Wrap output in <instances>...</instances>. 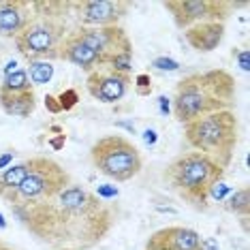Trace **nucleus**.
<instances>
[{
	"mask_svg": "<svg viewBox=\"0 0 250 250\" xmlns=\"http://www.w3.org/2000/svg\"><path fill=\"white\" fill-rule=\"evenodd\" d=\"M13 216L52 250H90L109 235L113 208L96 192L71 184L32 206L11 208Z\"/></svg>",
	"mask_w": 250,
	"mask_h": 250,
	"instance_id": "nucleus-1",
	"label": "nucleus"
},
{
	"mask_svg": "<svg viewBox=\"0 0 250 250\" xmlns=\"http://www.w3.org/2000/svg\"><path fill=\"white\" fill-rule=\"evenodd\" d=\"M235 103V79L225 69L186 75L175 88L173 116L182 126L197 118L227 111Z\"/></svg>",
	"mask_w": 250,
	"mask_h": 250,
	"instance_id": "nucleus-2",
	"label": "nucleus"
},
{
	"mask_svg": "<svg viewBox=\"0 0 250 250\" xmlns=\"http://www.w3.org/2000/svg\"><path fill=\"white\" fill-rule=\"evenodd\" d=\"M66 11H71V0L32 2V20L15 39V47L28 62L58 60L60 43L69 32Z\"/></svg>",
	"mask_w": 250,
	"mask_h": 250,
	"instance_id": "nucleus-3",
	"label": "nucleus"
},
{
	"mask_svg": "<svg viewBox=\"0 0 250 250\" xmlns=\"http://www.w3.org/2000/svg\"><path fill=\"white\" fill-rule=\"evenodd\" d=\"M163 178L180 199L195 209H206L208 199L223 182L225 169L201 152H184L165 167Z\"/></svg>",
	"mask_w": 250,
	"mask_h": 250,
	"instance_id": "nucleus-4",
	"label": "nucleus"
},
{
	"mask_svg": "<svg viewBox=\"0 0 250 250\" xmlns=\"http://www.w3.org/2000/svg\"><path fill=\"white\" fill-rule=\"evenodd\" d=\"M184 139L190 150L201 152L227 169L240 139V122L233 109L216 111L184 124Z\"/></svg>",
	"mask_w": 250,
	"mask_h": 250,
	"instance_id": "nucleus-5",
	"label": "nucleus"
},
{
	"mask_svg": "<svg viewBox=\"0 0 250 250\" xmlns=\"http://www.w3.org/2000/svg\"><path fill=\"white\" fill-rule=\"evenodd\" d=\"M90 158L94 167L113 182H128L144 169V158L137 146L122 135L101 137L90 147Z\"/></svg>",
	"mask_w": 250,
	"mask_h": 250,
	"instance_id": "nucleus-6",
	"label": "nucleus"
},
{
	"mask_svg": "<svg viewBox=\"0 0 250 250\" xmlns=\"http://www.w3.org/2000/svg\"><path fill=\"white\" fill-rule=\"evenodd\" d=\"M71 184V175L62 165L47 156H32L30 158V171L24 178V182L18 186L13 197L7 201L9 208L20 206H32L43 199H49L58 195L62 188Z\"/></svg>",
	"mask_w": 250,
	"mask_h": 250,
	"instance_id": "nucleus-7",
	"label": "nucleus"
},
{
	"mask_svg": "<svg viewBox=\"0 0 250 250\" xmlns=\"http://www.w3.org/2000/svg\"><path fill=\"white\" fill-rule=\"evenodd\" d=\"M163 7L171 13L175 26L186 30L203 21H223L225 24L235 4L225 2V0H167L163 2Z\"/></svg>",
	"mask_w": 250,
	"mask_h": 250,
	"instance_id": "nucleus-8",
	"label": "nucleus"
},
{
	"mask_svg": "<svg viewBox=\"0 0 250 250\" xmlns=\"http://www.w3.org/2000/svg\"><path fill=\"white\" fill-rule=\"evenodd\" d=\"M71 11L83 28H109L120 26L128 15L130 2L124 0H77L71 2Z\"/></svg>",
	"mask_w": 250,
	"mask_h": 250,
	"instance_id": "nucleus-9",
	"label": "nucleus"
},
{
	"mask_svg": "<svg viewBox=\"0 0 250 250\" xmlns=\"http://www.w3.org/2000/svg\"><path fill=\"white\" fill-rule=\"evenodd\" d=\"M133 83L130 75H120V73L111 71L109 66H101L86 77V90L94 101L105 105L120 103L124 96L128 94V88Z\"/></svg>",
	"mask_w": 250,
	"mask_h": 250,
	"instance_id": "nucleus-10",
	"label": "nucleus"
},
{
	"mask_svg": "<svg viewBox=\"0 0 250 250\" xmlns=\"http://www.w3.org/2000/svg\"><path fill=\"white\" fill-rule=\"evenodd\" d=\"M146 250H206V240L195 229L173 225L152 233Z\"/></svg>",
	"mask_w": 250,
	"mask_h": 250,
	"instance_id": "nucleus-11",
	"label": "nucleus"
},
{
	"mask_svg": "<svg viewBox=\"0 0 250 250\" xmlns=\"http://www.w3.org/2000/svg\"><path fill=\"white\" fill-rule=\"evenodd\" d=\"M32 20L30 0H0V37L18 39Z\"/></svg>",
	"mask_w": 250,
	"mask_h": 250,
	"instance_id": "nucleus-12",
	"label": "nucleus"
},
{
	"mask_svg": "<svg viewBox=\"0 0 250 250\" xmlns=\"http://www.w3.org/2000/svg\"><path fill=\"white\" fill-rule=\"evenodd\" d=\"M225 39V24L223 21H203L184 30V41L195 52H214Z\"/></svg>",
	"mask_w": 250,
	"mask_h": 250,
	"instance_id": "nucleus-13",
	"label": "nucleus"
},
{
	"mask_svg": "<svg viewBox=\"0 0 250 250\" xmlns=\"http://www.w3.org/2000/svg\"><path fill=\"white\" fill-rule=\"evenodd\" d=\"M0 107L4 113L15 118H30V113L37 109V94L35 88L20 94H0Z\"/></svg>",
	"mask_w": 250,
	"mask_h": 250,
	"instance_id": "nucleus-14",
	"label": "nucleus"
},
{
	"mask_svg": "<svg viewBox=\"0 0 250 250\" xmlns=\"http://www.w3.org/2000/svg\"><path fill=\"white\" fill-rule=\"evenodd\" d=\"M28 171H30V158L24 163L11 165V167H7L2 173H0V199H2L4 203L13 197V192L18 190V186L24 182Z\"/></svg>",
	"mask_w": 250,
	"mask_h": 250,
	"instance_id": "nucleus-15",
	"label": "nucleus"
},
{
	"mask_svg": "<svg viewBox=\"0 0 250 250\" xmlns=\"http://www.w3.org/2000/svg\"><path fill=\"white\" fill-rule=\"evenodd\" d=\"M26 90H32V83L28 79V73L21 69L11 71L9 75H4L2 83H0V94H20L26 92Z\"/></svg>",
	"mask_w": 250,
	"mask_h": 250,
	"instance_id": "nucleus-16",
	"label": "nucleus"
},
{
	"mask_svg": "<svg viewBox=\"0 0 250 250\" xmlns=\"http://www.w3.org/2000/svg\"><path fill=\"white\" fill-rule=\"evenodd\" d=\"M225 208L229 209V212H233L235 216H242V218H248V214H250V192L248 188L244 186V188L240 190H235L233 195L227 199V203H225Z\"/></svg>",
	"mask_w": 250,
	"mask_h": 250,
	"instance_id": "nucleus-17",
	"label": "nucleus"
},
{
	"mask_svg": "<svg viewBox=\"0 0 250 250\" xmlns=\"http://www.w3.org/2000/svg\"><path fill=\"white\" fill-rule=\"evenodd\" d=\"M28 79H30V83H37V86H41V83H47L49 79L54 75V66L49 64V62H30V66H28Z\"/></svg>",
	"mask_w": 250,
	"mask_h": 250,
	"instance_id": "nucleus-18",
	"label": "nucleus"
},
{
	"mask_svg": "<svg viewBox=\"0 0 250 250\" xmlns=\"http://www.w3.org/2000/svg\"><path fill=\"white\" fill-rule=\"evenodd\" d=\"M133 86L139 96H150L152 94V77L147 75V73H139V75L135 77Z\"/></svg>",
	"mask_w": 250,
	"mask_h": 250,
	"instance_id": "nucleus-19",
	"label": "nucleus"
},
{
	"mask_svg": "<svg viewBox=\"0 0 250 250\" xmlns=\"http://www.w3.org/2000/svg\"><path fill=\"white\" fill-rule=\"evenodd\" d=\"M58 103H60V109L62 111H69V109H73V107L77 105V101H79V96H77V92L73 88H69V90H64V92H60L58 96Z\"/></svg>",
	"mask_w": 250,
	"mask_h": 250,
	"instance_id": "nucleus-20",
	"label": "nucleus"
},
{
	"mask_svg": "<svg viewBox=\"0 0 250 250\" xmlns=\"http://www.w3.org/2000/svg\"><path fill=\"white\" fill-rule=\"evenodd\" d=\"M152 66H156L158 71H178L180 69V64L171 58H156L152 62Z\"/></svg>",
	"mask_w": 250,
	"mask_h": 250,
	"instance_id": "nucleus-21",
	"label": "nucleus"
},
{
	"mask_svg": "<svg viewBox=\"0 0 250 250\" xmlns=\"http://www.w3.org/2000/svg\"><path fill=\"white\" fill-rule=\"evenodd\" d=\"M45 107H47V109L52 111V113H60V111H62L58 99H56L54 94H47V96H45Z\"/></svg>",
	"mask_w": 250,
	"mask_h": 250,
	"instance_id": "nucleus-22",
	"label": "nucleus"
},
{
	"mask_svg": "<svg viewBox=\"0 0 250 250\" xmlns=\"http://www.w3.org/2000/svg\"><path fill=\"white\" fill-rule=\"evenodd\" d=\"M237 60H240V69L242 71H248V49H242V52H237Z\"/></svg>",
	"mask_w": 250,
	"mask_h": 250,
	"instance_id": "nucleus-23",
	"label": "nucleus"
},
{
	"mask_svg": "<svg viewBox=\"0 0 250 250\" xmlns=\"http://www.w3.org/2000/svg\"><path fill=\"white\" fill-rule=\"evenodd\" d=\"M52 146L56 147V150H60V147L64 146V135H60V139H54V141H52Z\"/></svg>",
	"mask_w": 250,
	"mask_h": 250,
	"instance_id": "nucleus-24",
	"label": "nucleus"
},
{
	"mask_svg": "<svg viewBox=\"0 0 250 250\" xmlns=\"http://www.w3.org/2000/svg\"><path fill=\"white\" fill-rule=\"evenodd\" d=\"M0 250H15V248H13V246H9L7 242H2V240H0Z\"/></svg>",
	"mask_w": 250,
	"mask_h": 250,
	"instance_id": "nucleus-25",
	"label": "nucleus"
}]
</instances>
